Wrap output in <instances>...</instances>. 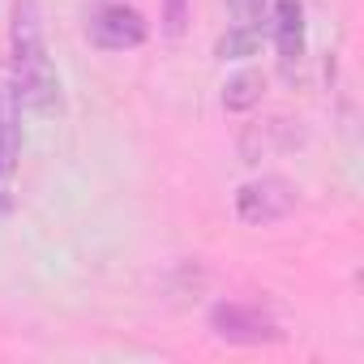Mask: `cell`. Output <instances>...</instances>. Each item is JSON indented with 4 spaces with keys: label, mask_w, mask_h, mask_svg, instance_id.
Listing matches in <instances>:
<instances>
[{
    "label": "cell",
    "mask_w": 364,
    "mask_h": 364,
    "mask_svg": "<svg viewBox=\"0 0 364 364\" xmlns=\"http://www.w3.org/2000/svg\"><path fill=\"white\" fill-rule=\"evenodd\" d=\"M270 5H274V0H228V9H232V18L240 26H262V18L270 14Z\"/></svg>",
    "instance_id": "cell-9"
},
{
    "label": "cell",
    "mask_w": 364,
    "mask_h": 364,
    "mask_svg": "<svg viewBox=\"0 0 364 364\" xmlns=\"http://www.w3.org/2000/svg\"><path fill=\"white\" fill-rule=\"evenodd\" d=\"M291 210H296V185L283 176H257L249 185H240V193H236V215L249 228L283 223Z\"/></svg>",
    "instance_id": "cell-3"
},
{
    "label": "cell",
    "mask_w": 364,
    "mask_h": 364,
    "mask_svg": "<svg viewBox=\"0 0 364 364\" xmlns=\"http://www.w3.org/2000/svg\"><path fill=\"white\" fill-rule=\"evenodd\" d=\"M146 35H150V26L133 5H99L86 18V39L99 52H133L146 43Z\"/></svg>",
    "instance_id": "cell-4"
},
{
    "label": "cell",
    "mask_w": 364,
    "mask_h": 364,
    "mask_svg": "<svg viewBox=\"0 0 364 364\" xmlns=\"http://www.w3.org/2000/svg\"><path fill=\"white\" fill-rule=\"evenodd\" d=\"M257 48H262V26H240V22H232L228 35L215 43V56H219V60H245V56H253Z\"/></svg>",
    "instance_id": "cell-8"
},
{
    "label": "cell",
    "mask_w": 364,
    "mask_h": 364,
    "mask_svg": "<svg viewBox=\"0 0 364 364\" xmlns=\"http://www.w3.org/2000/svg\"><path fill=\"white\" fill-rule=\"evenodd\" d=\"M9 86L18 103L35 116H60V73L48 56L43 39V9L39 0H14V31H9Z\"/></svg>",
    "instance_id": "cell-1"
},
{
    "label": "cell",
    "mask_w": 364,
    "mask_h": 364,
    "mask_svg": "<svg viewBox=\"0 0 364 364\" xmlns=\"http://www.w3.org/2000/svg\"><path fill=\"white\" fill-rule=\"evenodd\" d=\"M210 334L219 343H232V347H266V343L283 338V330L270 313H262L253 304H240V300H228V304L210 309Z\"/></svg>",
    "instance_id": "cell-2"
},
{
    "label": "cell",
    "mask_w": 364,
    "mask_h": 364,
    "mask_svg": "<svg viewBox=\"0 0 364 364\" xmlns=\"http://www.w3.org/2000/svg\"><path fill=\"white\" fill-rule=\"evenodd\" d=\"M185 22H189V0H163V31L180 35Z\"/></svg>",
    "instance_id": "cell-10"
},
{
    "label": "cell",
    "mask_w": 364,
    "mask_h": 364,
    "mask_svg": "<svg viewBox=\"0 0 364 364\" xmlns=\"http://www.w3.org/2000/svg\"><path fill=\"white\" fill-rule=\"evenodd\" d=\"M266 18H270V39H274L279 60L287 69L300 65V56H304V5L300 0H274Z\"/></svg>",
    "instance_id": "cell-5"
},
{
    "label": "cell",
    "mask_w": 364,
    "mask_h": 364,
    "mask_svg": "<svg viewBox=\"0 0 364 364\" xmlns=\"http://www.w3.org/2000/svg\"><path fill=\"white\" fill-rule=\"evenodd\" d=\"M262 90H266V77L253 73V69H245V73L228 77V86H223V107H228V112H249V107L262 103Z\"/></svg>",
    "instance_id": "cell-7"
},
{
    "label": "cell",
    "mask_w": 364,
    "mask_h": 364,
    "mask_svg": "<svg viewBox=\"0 0 364 364\" xmlns=\"http://www.w3.org/2000/svg\"><path fill=\"white\" fill-rule=\"evenodd\" d=\"M18 150H22V103L14 95V86H0V193H5L9 176L18 167Z\"/></svg>",
    "instance_id": "cell-6"
}]
</instances>
